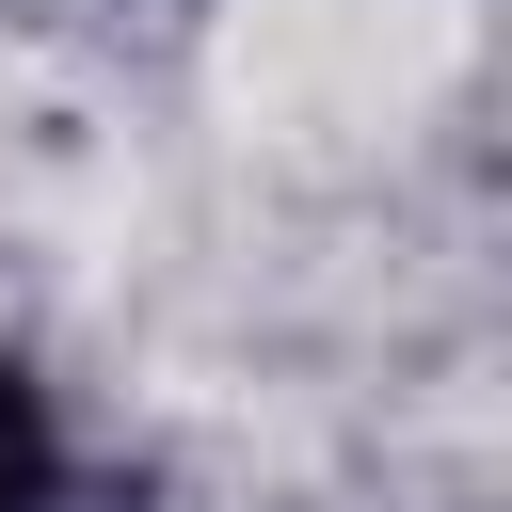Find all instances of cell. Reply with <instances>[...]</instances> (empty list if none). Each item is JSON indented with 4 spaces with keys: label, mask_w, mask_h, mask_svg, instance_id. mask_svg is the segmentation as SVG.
Returning <instances> with one entry per match:
<instances>
[{
    "label": "cell",
    "mask_w": 512,
    "mask_h": 512,
    "mask_svg": "<svg viewBox=\"0 0 512 512\" xmlns=\"http://www.w3.org/2000/svg\"><path fill=\"white\" fill-rule=\"evenodd\" d=\"M16 496H32V416L0 400V512H16Z\"/></svg>",
    "instance_id": "cell-1"
}]
</instances>
